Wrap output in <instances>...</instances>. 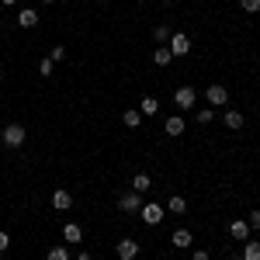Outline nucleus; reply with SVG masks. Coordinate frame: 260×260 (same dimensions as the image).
I'll return each instance as SVG.
<instances>
[{
    "mask_svg": "<svg viewBox=\"0 0 260 260\" xmlns=\"http://www.w3.org/2000/svg\"><path fill=\"white\" fill-rule=\"evenodd\" d=\"M24 139H28V128H24V125H18V121L4 125V132H0V142H4L7 149H18V146H24Z\"/></svg>",
    "mask_w": 260,
    "mask_h": 260,
    "instance_id": "obj_1",
    "label": "nucleus"
},
{
    "mask_svg": "<svg viewBox=\"0 0 260 260\" xmlns=\"http://www.w3.org/2000/svg\"><path fill=\"white\" fill-rule=\"evenodd\" d=\"M167 49L174 52V59H180V56H191L194 42H191V35H187V31H174V35H170V42H167Z\"/></svg>",
    "mask_w": 260,
    "mask_h": 260,
    "instance_id": "obj_2",
    "label": "nucleus"
},
{
    "mask_svg": "<svg viewBox=\"0 0 260 260\" xmlns=\"http://www.w3.org/2000/svg\"><path fill=\"white\" fill-rule=\"evenodd\" d=\"M163 215H167V208L163 205H156V201H142V208H139V219L146 222V225H160Z\"/></svg>",
    "mask_w": 260,
    "mask_h": 260,
    "instance_id": "obj_3",
    "label": "nucleus"
},
{
    "mask_svg": "<svg viewBox=\"0 0 260 260\" xmlns=\"http://www.w3.org/2000/svg\"><path fill=\"white\" fill-rule=\"evenodd\" d=\"M174 104H177L180 111H191V108L198 104V94H194V87H177V90H174Z\"/></svg>",
    "mask_w": 260,
    "mask_h": 260,
    "instance_id": "obj_4",
    "label": "nucleus"
},
{
    "mask_svg": "<svg viewBox=\"0 0 260 260\" xmlns=\"http://www.w3.org/2000/svg\"><path fill=\"white\" fill-rule=\"evenodd\" d=\"M139 250H142V246L136 240H128V236L115 243V257H118V260H136V257H139Z\"/></svg>",
    "mask_w": 260,
    "mask_h": 260,
    "instance_id": "obj_5",
    "label": "nucleus"
},
{
    "mask_svg": "<svg viewBox=\"0 0 260 260\" xmlns=\"http://www.w3.org/2000/svg\"><path fill=\"white\" fill-rule=\"evenodd\" d=\"M205 101H208L212 108H225V104H229V90H225L222 83H212V87L205 90Z\"/></svg>",
    "mask_w": 260,
    "mask_h": 260,
    "instance_id": "obj_6",
    "label": "nucleus"
},
{
    "mask_svg": "<svg viewBox=\"0 0 260 260\" xmlns=\"http://www.w3.org/2000/svg\"><path fill=\"white\" fill-rule=\"evenodd\" d=\"M118 208H121V212H128V215H136V212L142 208V194H139V191H125V194L118 198Z\"/></svg>",
    "mask_w": 260,
    "mask_h": 260,
    "instance_id": "obj_7",
    "label": "nucleus"
},
{
    "mask_svg": "<svg viewBox=\"0 0 260 260\" xmlns=\"http://www.w3.org/2000/svg\"><path fill=\"white\" fill-rule=\"evenodd\" d=\"M49 201H52V208H56V212H70V208H73V191H66V187H56Z\"/></svg>",
    "mask_w": 260,
    "mask_h": 260,
    "instance_id": "obj_8",
    "label": "nucleus"
},
{
    "mask_svg": "<svg viewBox=\"0 0 260 260\" xmlns=\"http://www.w3.org/2000/svg\"><path fill=\"white\" fill-rule=\"evenodd\" d=\"M170 246H174V250H191V246H194V233H191V229H174Z\"/></svg>",
    "mask_w": 260,
    "mask_h": 260,
    "instance_id": "obj_9",
    "label": "nucleus"
},
{
    "mask_svg": "<svg viewBox=\"0 0 260 260\" xmlns=\"http://www.w3.org/2000/svg\"><path fill=\"white\" fill-rule=\"evenodd\" d=\"M243 111H236V108H229V111H222V125H225V128H229V132H240L243 128Z\"/></svg>",
    "mask_w": 260,
    "mask_h": 260,
    "instance_id": "obj_10",
    "label": "nucleus"
},
{
    "mask_svg": "<svg viewBox=\"0 0 260 260\" xmlns=\"http://www.w3.org/2000/svg\"><path fill=\"white\" fill-rule=\"evenodd\" d=\"M14 21H18V28H35L42 18H39V11H35V7H21Z\"/></svg>",
    "mask_w": 260,
    "mask_h": 260,
    "instance_id": "obj_11",
    "label": "nucleus"
},
{
    "mask_svg": "<svg viewBox=\"0 0 260 260\" xmlns=\"http://www.w3.org/2000/svg\"><path fill=\"white\" fill-rule=\"evenodd\" d=\"M229 236H233L236 243L250 240V225H246V219H233V222H229Z\"/></svg>",
    "mask_w": 260,
    "mask_h": 260,
    "instance_id": "obj_12",
    "label": "nucleus"
},
{
    "mask_svg": "<svg viewBox=\"0 0 260 260\" xmlns=\"http://www.w3.org/2000/svg\"><path fill=\"white\" fill-rule=\"evenodd\" d=\"M62 240L66 243H83V225L80 222H66V225H62Z\"/></svg>",
    "mask_w": 260,
    "mask_h": 260,
    "instance_id": "obj_13",
    "label": "nucleus"
},
{
    "mask_svg": "<svg viewBox=\"0 0 260 260\" xmlns=\"http://www.w3.org/2000/svg\"><path fill=\"white\" fill-rule=\"evenodd\" d=\"M163 132H167L170 139L184 136V118H180V115H170V118H167V125H163Z\"/></svg>",
    "mask_w": 260,
    "mask_h": 260,
    "instance_id": "obj_14",
    "label": "nucleus"
},
{
    "mask_svg": "<svg viewBox=\"0 0 260 260\" xmlns=\"http://www.w3.org/2000/svg\"><path fill=\"white\" fill-rule=\"evenodd\" d=\"M149 187H153V177H149L146 170H139V174L132 177V191H139V194H146Z\"/></svg>",
    "mask_w": 260,
    "mask_h": 260,
    "instance_id": "obj_15",
    "label": "nucleus"
},
{
    "mask_svg": "<svg viewBox=\"0 0 260 260\" xmlns=\"http://www.w3.org/2000/svg\"><path fill=\"white\" fill-rule=\"evenodd\" d=\"M139 111H142V118L160 115V101H156V98H142V101H139Z\"/></svg>",
    "mask_w": 260,
    "mask_h": 260,
    "instance_id": "obj_16",
    "label": "nucleus"
},
{
    "mask_svg": "<svg viewBox=\"0 0 260 260\" xmlns=\"http://www.w3.org/2000/svg\"><path fill=\"white\" fill-rule=\"evenodd\" d=\"M243 260H260V240H246L243 243Z\"/></svg>",
    "mask_w": 260,
    "mask_h": 260,
    "instance_id": "obj_17",
    "label": "nucleus"
},
{
    "mask_svg": "<svg viewBox=\"0 0 260 260\" xmlns=\"http://www.w3.org/2000/svg\"><path fill=\"white\" fill-rule=\"evenodd\" d=\"M121 121H125V128H139L142 125V111L139 108H128V111L121 115Z\"/></svg>",
    "mask_w": 260,
    "mask_h": 260,
    "instance_id": "obj_18",
    "label": "nucleus"
},
{
    "mask_svg": "<svg viewBox=\"0 0 260 260\" xmlns=\"http://www.w3.org/2000/svg\"><path fill=\"white\" fill-rule=\"evenodd\" d=\"M167 212H170V215H184V212H187V201L180 198V194L167 198Z\"/></svg>",
    "mask_w": 260,
    "mask_h": 260,
    "instance_id": "obj_19",
    "label": "nucleus"
},
{
    "mask_svg": "<svg viewBox=\"0 0 260 260\" xmlns=\"http://www.w3.org/2000/svg\"><path fill=\"white\" fill-rule=\"evenodd\" d=\"M153 62H156V66H170V62H174V52H170L167 45H160V49H153Z\"/></svg>",
    "mask_w": 260,
    "mask_h": 260,
    "instance_id": "obj_20",
    "label": "nucleus"
},
{
    "mask_svg": "<svg viewBox=\"0 0 260 260\" xmlns=\"http://www.w3.org/2000/svg\"><path fill=\"white\" fill-rule=\"evenodd\" d=\"M170 35H174V31H170V24H156V28H153V39L160 42V45H167Z\"/></svg>",
    "mask_w": 260,
    "mask_h": 260,
    "instance_id": "obj_21",
    "label": "nucleus"
},
{
    "mask_svg": "<svg viewBox=\"0 0 260 260\" xmlns=\"http://www.w3.org/2000/svg\"><path fill=\"white\" fill-rule=\"evenodd\" d=\"M194 118H198V125H212V121H215V108H198Z\"/></svg>",
    "mask_w": 260,
    "mask_h": 260,
    "instance_id": "obj_22",
    "label": "nucleus"
},
{
    "mask_svg": "<svg viewBox=\"0 0 260 260\" xmlns=\"http://www.w3.org/2000/svg\"><path fill=\"white\" fill-rule=\"evenodd\" d=\"M45 260H70V246H52L45 253Z\"/></svg>",
    "mask_w": 260,
    "mask_h": 260,
    "instance_id": "obj_23",
    "label": "nucleus"
},
{
    "mask_svg": "<svg viewBox=\"0 0 260 260\" xmlns=\"http://www.w3.org/2000/svg\"><path fill=\"white\" fill-rule=\"evenodd\" d=\"M52 73H56V62H52L49 56H45V59L39 62V77H52Z\"/></svg>",
    "mask_w": 260,
    "mask_h": 260,
    "instance_id": "obj_24",
    "label": "nucleus"
},
{
    "mask_svg": "<svg viewBox=\"0 0 260 260\" xmlns=\"http://www.w3.org/2000/svg\"><path fill=\"white\" fill-rule=\"evenodd\" d=\"M49 59L62 62V59H66V45H52V49H49Z\"/></svg>",
    "mask_w": 260,
    "mask_h": 260,
    "instance_id": "obj_25",
    "label": "nucleus"
},
{
    "mask_svg": "<svg viewBox=\"0 0 260 260\" xmlns=\"http://www.w3.org/2000/svg\"><path fill=\"white\" fill-rule=\"evenodd\" d=\"M240 7L246 11V14H257V11H260V0H240Z\"/></svg>",
    "mask_w": 260,
    "mask_h": 260,
    "instance_id": "obj_26",
    "label": "nucleus"
},
{
    "mask_svg": "<svg viewBox=\"0 0 260 260\" xmlns=\"http://www.w3.org/2000/svg\"><path fill=\"white\" fill-rule=\"evenodd\" d=\"M246 225H250V229H260V212H250V215H246Z\"/></svg>",
    "mask_w": 260,
    "mask_h": 260,
    "instance_id": "obj_27",
    "label": "nucleus"
},
{
    "mask_svg": "<svg viewBox=\"0 0 260 260\" xmlns=\"http://www.w3.org/2000/svg\"><path fill=\"white\" fill-rule=\"evenodd\" d=\"M7 246H11V236H7V233H4V229H0V253H4V250H7Z\"/></svg>",
    "mask_w": 260,
    "mask_h": 260,
    "instance_id": "obj_28",
    "label": "nucleus"
},
{
    "mask_svg": "<svg viewBox=\"0 0 260 260\" xmlns=\"http://www.w3.org/2000/svg\"><path fill=\"white\" fill-rule=\"evenodd\" d=\"M191 260H208V250H201V246H198V250L191 253Z\"/></svg>",
    "mask_w": 260,
    "mask_h": 260,
    "instance_id": "obj_29",
    "label": "nucleus"
},
{
    "mask_svg": "<svg viewBox=\"0 0 260 260\" xmlns=\"http://www.w3.org/2000/svg\"><path fill=\"white\" fill-rule=\"evenodd\" d=\"M77 260H94V257H90L87 250H80V253H77Z\"/></svg>",
    "mask_w": 260,
    "mask_h": 260,
    "instance_id": "obj_30",
    "label": "nucleus"
},
{
    "mask_svg": "<svg viewBox=\"0 0 260 260\" xmlns=\"http://www.w3.org/2000/svg\"><path fill=\"white\" fill-rule=\"evenodd\" d=\"M0 4H4V7H14V4H18V0H0Z\"/></svg>",
    "mask_w": 260,
    "mask_h": 260,
    "instance_id": "obj_31",
    "label": "nucleus"
},
{
    "mask_svg": "<svg viewBox=\"0 0 260 260\" xmlns=\"http://www.w3.org/2000/svg\"><path fill=\"white\" fill-rule=\"evenodd\" d=\"M160 4H163V7H174V4H177V0H160Z\"/></svg>",
    "mask_w": 260,
    "mask_h": 260,
    "instance_id": "obj_32",
    "label": "nucleus"
},
{
    "mask_svg": "<svg viewBox=\"0 0 260 260\" xmlns=\"http://www.w3.org/2000/svg\"><path fill=\"white\" fill-rule=\"evenodd\" d=\"M229 260H243V257H240V253H236V257H229Z\"/></svg>",
    "mask_w": 260,
    "mask_h": 260,
    "instance_id": "obj_33",
    "label": "nucleus"
},
{
    "mask_svg": "<svg viewBox=\"0 0 260 260\" xmlns=\"http://www.w3.org/2000/svg\"><path fill=\"white\" fill-rule=\"evenodd\" d=\"M42 4H56V0H42Z\"/></svg>",
    "mask_w": 260,
    "mask_h": 260,
    "instance_id": "obj_34",
    "label": "nucleus"
},
{
    "mask_svg": "<svg viewBox=\"0 0 260 260\" xmlns=\"http://www.w3.org/2000/svg\"><path fill=\"white\" fill-rule=\"evenodd\" d=\"M0 80H4V70H0Z\"/></svg>",
    "mask_w": 260,
    "mask_h": 260,
    "instance_id": "obj_35",
    "label": "nucleus"
}]
</instances>
